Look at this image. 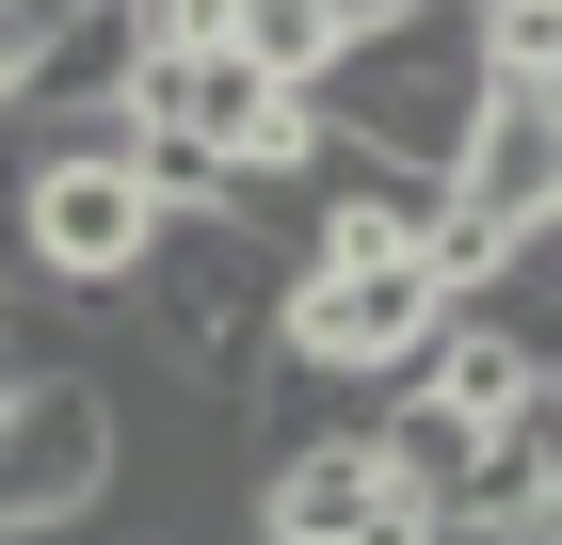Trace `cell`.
Wrapping results in <instances>:
<instances>
[{"instance_id":"cell-1","label":"cell","mask_w":562,"mask_h":545,"mask_svg":"<svg viewBox=\"0 0 562 545\" xmlns=\"http://www.w3.org/2000/svg\"><path fill=\"white\" fill-rule=\"evenodd\" d=\"M467 113H482V65H467V33H450V0L402 16V33H370V48H338V65L305 81V128H322V145L402 161V177H450Z\"/></svg>"},{"instance_id":"cell-2","label":"cell","mask_w":562,"mask_h":545,"mask_svg":"<svg viewBox=\"0 0 562 545\" xmlns=\"http://www.w3.org/2000/svg\"><path fill=\"white\" fill-rule=\"evenodd\" d=\"M434 321H450V305H434L418 257H386V241H322V257L290 273V305H273V353H290L305 385H402Z\"/></svg>"},{"instance_id":"cell-3","label":"cell","mask_w":562,"mask_h":545,"mask_svg":"<svg viewBox=\"0 0 562 545\" xmlns=\"http://www.w3.org/2000/svg\"><path fill=\"white\" fill-rule=\"evenodd\" d=\"M113 465H130V418H113V385L97 370H33L0 401V545H48L81 530L113 498Z\"/></svg>"},{"instance_id":"cell-4","label":"cell","mask_w":562,"mask_h":545,"mask_svg":"<svg viewBox=\"0 0 562 545\" xmlns=\"http://www.w3.org/2000/svg\"><path fill=\"white\" fill-rule=\"evenodd\" d=\"M434 193H450L467 225H498L515 257H547V225H562V96H482Z\"/></svg>"},{"instance_id":"cell-5","label":"cell","mask_w":562,"mask_h":545,"mask_svg":"<svg viewBox=\"0 0 562 545\" xmlns=\"http://www.w3.org/2000/svg\"><path fill=\"white\" fill-rule=\"evenodd\" d=\"M402 401H434L450 433H498V418H530V401H547V337H530V305H515V289H498V305H450V321L418 337Z\"/></svg>"},{"instance_id":"cell-6","label":"cell","mask_w":562,"mask_h":545,"mask_svg":"<svg viewBox=\"0 0 562 545\" xmlns=\"http://www.w3.org/2000/svg\"><path fill=\"white\" fill-rule=\"evenodd\" d=\"M562 513V401H530V418H498L467 450V498H450V545H547Z\"/></svg>"},{"instance_id":"cell-7","label":"cell","mask_w":562,"mask_h":545,"mask_svg":"<svg viewBox=\"0 0 562 545\" xmlns=\"http://www.w3.org/2000/svg\"><path fill=\"white\" fill-rule=\"evenodd\" d=\"M450 33H467L482 96H562V0H467Z\"/></svg>"},{"instance_id":"cell-8","label":"cell","mask_w":562,"mask_h":545,"mask_svg":"<svg viewBox=\"0 0 562 545\" xmlns=\"http://www.w3.org/2000/svg\"><path fill=\"white\" fill-rule=\"evenodd\" d=\"M322 16V48H370V33H402V16H434V0H305Z\"/></svg>"},{"instance_id":"cell-9","label":"cell","mask_w":562,"mask_h":545,"mask_svg":"<svg viewBox=\"0 0 562 545\" xmlns=\"http://www.w3.org/2000/svg\"><path fill=\"white\" fill-rule=\"evenodd\" d=\"M81 16H113V0H0V33H16V48H48V33H81Z\"/></svg>"},{"instance_id":"cell-10","label":"cell","mask_w":562,"mask_h":545,"mask_svg":"<svg viewBox=\"0 0 562 545\" xmlns=\"http://www.w3.org/2000/svg\"><path fill=\"white\" fill-rule=\"evenodd\" d=\"M16 385H33V353H16V337H0V401H16Z\"/></svg>"}]
</instances>
